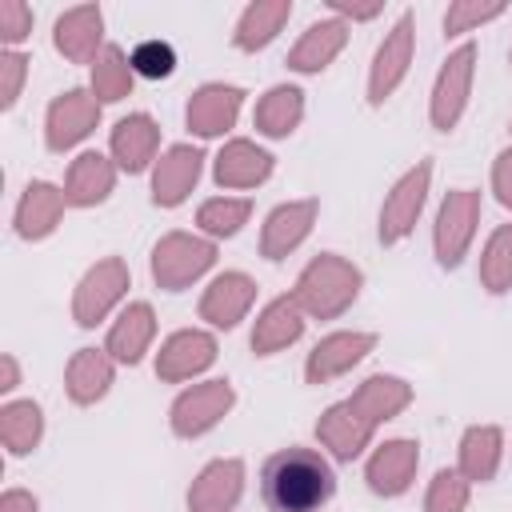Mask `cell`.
Here are the masks:
<instances>
[{
	"label": "cell",
	"mask_w": 512,
	"mask_h": 512,
	"mask_svg": "<svg viewBox=\"0 0 512 512\" xmlns=\"http://www.w3.org/2000/svg\"><path fill=\"white\" fill-rule=\"evenodd\" d=\"M376 348L372 332H328L304 360V380L308 384H328L336 376H344L348 368H356L368 352Z\"/></svg>",
	"instance_id": "cell-13"
},
{
	"label": "cell",
	"mask_w": 512,
	"mask_h": 512,
	"mask_svg": "<svg viewBox=\"0 0 512 512\" xmlns=\"http://www.w3.org/2000/svg\"><path fill=\"white\" fill-rule=\"evenodd\" d=\"M504 456V432L496 424H472L460 436V476L468 484H488Z\"/></svg>",
	"instance_id": "cell-32"
},
{
	"label": "cell",
	"mask_w": 512,
	"mask_h": 512,
	"mask_svg": "<svg viewBox=\"0 0 512 512\" xmlns=\"http://www.w3.org/2000/svg\"><path fill=\"white\" fill-rule=\"evenodd\" d=\"M248 212H252V200H244V196H212V200L200 204L196 224L208 240H224V236H236L248 224Z\"/></svg>",
	"instance_id": "cell-35"
},
{
	"label": "cell",
	"mask_w": 512,
	"mask_h": 512,
	"mask_svg": "<svg viewBox=\"0 0 512 512\" xmlns=\"http://www.w3.org/2000/svg\"><path fill=\"white\" fill-rule=\"evenodd\" d=\"M480 284L500 296L512 288V224H500L480 252Z\"/></svg>",
	"instance_id": "cell-36"
},
{
	"label": "cell",
	"mask_w": 512,
	"mask_h": 512,
	"mask_svg": "<svg viewBox=\"0 0 512 512\" xmlns=\"http://www.w3.org/2000/svg\"><path fill=\"white\" fill-rule=\"evenodd\" d=\"M212 176H216L220 188H256V184H264L272 176V156L260 144L236 136L216 152Z\"/></svg>",
	"instance_id": "cell-27"
},
{
	"label": "cell",
	"mask_w": 512,
	"mask_h": 512,
	"mask_svg": "<svg viewBox=\"0 0 512 512\" xmlns=\"http://www.w3.org/2000/svg\"><path fill=\"white\" fill-rule=\"evenodd\" d=\"M240 104H244V92L236 84H200L184 108V120L196 136H224L236 116H240Z\"/></svg>",
	"instance_id": "cell-19"
},
{
	"label": "cell",
	"mask_w": 512,
	"mask_h": 512,
	"mask_svg": "<svg viewBox=\"0 0 512 512\" xmlns=\"http://www.w3.org/2000/svg\"><path fill=\"white\" fill-rule=\"evenodd\" d=\"M52 44L64 60L72 64H92L104 52V12L96 4H80L68 8L64 16H56L52 28Z\"/></svg>",
	"instance_id": "cell-15"
},
{
	"label": "cell",
	"mask_w": 512,
	"mask_h": 512,
	"mask_svg": "<svg viewBox=\"0 0 512 512\" xmlns=\"http://www.w3.org/2000/svg\"><path fill=\"white\" fill-rule=\"evenodd\" d=\"M472 72H476V44H460L456 52H448L436 84H432V100H428V116L436 132H452L468 108V92H472Z\"/></svg>",
	"instance_id": "cell-7"
},
{
	"label": "cell",
	"mask_w": 512,
	"mask_h": 512,
	"mask_svg": "<svg viewBox=\"0 0 512 512\" xmlns=\"http://www.w3.org/2000/svg\"><path fill=\"white\" fill-rule=\"evenodd\" d=\"M492 192L504 208H512V148H504L492 164Z\"/></svg>",
	"instance_id": "cell-42"
},
{
	"label": "cell",
	"mask_w": 512,
	"mask_h": 512,
	"mask_svg": "<svg viewBox=\"0 0 512 512\" xmlns=\"http://www.w3.org/2000/svg\"><path fill=\"white\" fill-rule=\"evenodd\" d=\"M416 468H420V448L416 440H384L368 464H364V480L376 496H404L416 480Z\"/></svg>",
	"instance_id": "cell-14"
},
{
	"label": "cell",
	"mask_w": 512,
	"mask_h": 512,
	"mask_svg": "<svg viewBox=\"0 0 512 512\" xmlns=\"http://www.w3.org/2000/svg\"><path fill=\"white\" fill-rule=\"evenodd\" d=\"M244 492V460L224 456L200 468V476L188 488V508L192 512H232Z\"/></svg>",
	"instance_id": "cell-18"
},
{
	"label": "cell",
	"mask_w": 512,
	"mask_h": 512,
	"mask_svg": "<svg viewBox=\"0 0 512 512\" xmlns=\"http://www.w3.org/2000/svg\"><path fill=\"white\" fill-rule=\"evenodd\" d=\"M0 512H40V504H36L32 492H24V488H8V492L0 496Z\"/></svg>",
	"instance_id": "cell-44"
},
{
	"label": "cell",
	"mask_w": 512,
	"mask_h": 512,
	"mask_svg": "<svg viewBox=\"0 0 512 512\" xmlns=\"http://www.w3.org/2000/svg\"><path fill=\"white\" fill-rule=\"evenodd\" d=\"M232 404H236V392H232L228 380H204V384L184 388V392L172 400L168 424H172V432H176L180 440H196V436L212 432V428L228 416Z\"/></svg>",
	"instance_id": "cell-6"
},
{
	"label": "cell",
	"mask_w": 512,
	"mask_h": 512,
	"mask_svg": "<svg viewBox=\"0 0 512 512\" xmlns=\"http://www.w3.org/2000/svg\"><path fill=\"white\" fill-rule=\"evenodd\" d=\"M100 124V100L92 88H68L48 104L44 116V144L48 152H68L76 148L92 128Z\"/></svg>",
	"instance_id": "cell-9"
},
{
	"label": "cell",
	"mask_w": 512,
	"mask_h": 512,
	"mask_svg": "<svg viewBox=\"0 0 512 512\" xmlns=\"http://www.w3.org/2000/svg\"><path fill=\"white\" fill-rule=\"evenodd\" d=\"M212 360H216V336L204 332V328H184V332H172L160 344V352H156V376L168 380V384H180V380L200 376Z\"/></svg>",
	"instance_id": "cell-11"
},
{
	"label": "cell",
	"mask_w": 512,
	"mask_h": 512,
	"mask_svg": "<svg viewBox=\"0 0 512 512\" xmlns=\"http://www.w3.org/2000/svg\"><path fill=\"white\" fill-rule=\"evenodd\" d=\"M348 400L360 408V416H364V420H372V424L380 428V424H388L392 416H400V412L412 404V384H408V380H400V376L376 372V376H368V380H364Z\"/></svg>",
	"instance_id": "cell-29"
},
{
	"label": "cell",
	"mask_w": 512,
	"mask_h": 512,
	"mask_svg": "<svg viewBox=\"0 0 512 512\" xmlns=\"http://www.w3.org/2000/svg\"><path fill=\"white\" fill-rule=\"evenodd\" d=\"M28 36H32V8L24 0H0V40L16 48Z\"/></svg>",
	"instance_id": "cell-41"
},
{
	"label": "cell",
	"mask_w": 512,
	"mask_h": 512,
	"mask_svg": "<svg viewBox=\"0 0 512 512\" xmlns=\"http://www.w3.org/2000/svg\"><path fill=\"white\" fill-rule=\"evenodd\" d=\"M500 12H504L500 0H456V4H448V12H444V36H464V32H472V28L488 24V20H496Z\"/></svg>",
	"instance_id": "cell-39"
},
{
	"label": "cell",
	"mask_w": 512,
	"mask_h": 512,
	"mask_svg": "<svg viewBox=\"0 0 512 512\" xmlns=\"http://www.w3.org/2000/svg\"><path fill=\"white\" fill-rule=\"evenodd\" d=\"M256 300V280L244 272H220L200 296V320L212 328H236Z\"/></svg>",
	"instance_id": "cell-21"
},
{
	"label": "cell",
	"mask_w": 512,
	"mask_h": 512,
	"mask_svg": "<svg viewBox=\"0 0 512 512\" xmlns=\"http://www.w3.org/2000/svg\"><path fill=\"white\" fill-rule=\"evenodd\" d=\"M412 44H416L412 12H400V20L380 40V48L372 56V68H368V100L372 104H384L400 88V80L408 76V64H412Z\"/></svg>",
	"instance_id": "cell-10"
},
{
	"label": "cell",
	"mask_w": 512,
	"mask_h": 512,
	"mask_svg": "<svg viewBox=\"0 0 512 512\" xmlns=\"http://www.w3.org/2000/svg\"><path fill=\"white\" fill-rule=\"evenodd\" d=\"M476 224H480V192L476 188H452L440 200V212L432 224V248H436V260L444 268H460V260L472 248Z\"/></svg>",
	"instance_id": "cell-4"
},
{
	"label": "cell",
	"mask_w": 512,
	"mask_h": 512,
	"mask_svg": "<svg viewBox=\"0 0 512 512\" xmlns=\"http://www.w3.org/2000/svg\"><path fill=\"white\" fill-rule=\"evenodd\" d=\"M112 188H116V160H112V156H104V152H80V156L68 164L64 196H68L72 208L104 204Z\"/></svg>",
	"instance_id": "cell-26"
},
{
	"label": "cell",
	"mask_w": 512,
	"mask_h": 512,
	"mask_svg": "<svg viewBox=\"0 0 512 512\" xmlns=\"http://www.w3.org/2000/svg\"><path fill=\"white\" fill-rule=\"evenodd\" d=\"M112 376H116V360L104 348H80V352H72V360L64 368L68 400L72 404H96V400H104L108 388H112Z\"/></svg>",
	"instance_id": "cell-28"
},
{
	"label": "cell",
	"mask_w": 512,
	"mask_h": 512,
	"mask_svg": "<svg viewBox=\"0 0 512 512\" xmlns=\"http://www.w3.org/2000/svg\"><path fill=\"white\" fill-rule=\"evenodd\" d=\"M360 284H364V276H360V268L352 260H344L336 252H320L296 276L292 296L304 308V316H312V320H336L340 312L352 308V300L360 296Z\"/></svg>",
	"instance_id": "cell-2"
},
{
	"label": "cell",
	"mask_w": 512,
	"mask_h": 512,
	"mask_svg": "<svg viewBox=\"0 0 512 512\" xmlns=\"http://www.w3.org/2000/svg\"><path fill=\"white\" fill-rule=\"evenodd\" d=\"M468 508V480L452 468H440L428 484L424 512H464Z\"/></svg>",
	"instance_id": "cell-38"
},
{
	"label": "cell",
	"mask_w": 512,
	"mask_h": 512,
	"mask_svg": "<svg viewBox=\"0 0 512 512\" xmlns=\"http://www.w3.org/2000/svg\"><path fill=\"white\" fill-rule=\"evenodd\" d=\"M212 264H216V240L196 232H168L152 248V280L164 292H180L196 284Z\"/></svg>",
	"instance_id": "cell-3"
},
{
	"label": "cell",
	"mask_w": 512,
	"mask_h": 512,
	"mask_svg": "<svg viewBox=\"0 0 512 512\" xmlns=\"http://www.w3.org/2000/svg\"><path fill=\"white\" fill-rule=\"evenodd\" d=\"M132 72L144 76V80H168L176 72V48L168 40H140L132 52Z\"/></svg>",
	"instance_id": "cell-37"
},
{
	"label": "cell",
	"mask_w": 512,
	"mask_h": 512,
	"mask_svg": "<svg viewBox=\"0 0 512 512\" xmlns=\"http://www.w3.org/2000/svg\"><path fill=\"white\" fill-rule=\"evenodd\" d=\"M300 336H304V308L296 304V296H276L264 304V312L252 324V352L272 356L296 344Z\"/></svg>",
	"instance_id": "cell-24"
},
{
	"label": "cell",
	"mask_w": 512,
	"mask_h": 512,
	"mask_svg": "<svg viewBox=\"0 0 512 512\" xmlns=\"http://www.w3.org/2000/svg\"><path fill=\"white\" fill-rule=\"evenodd\" d=\"M304 120V92L296 84H276L268 88L260 100H256V112H252V124L260 136H272V140H284L300 128Z\"/></svg>",
	"instance_id": "cell-31"
},
{
	"label": "cell",
	"mask_w": 512,
	"mask_h": 512,
	"mask_svg": "<svg viewBox=\"0 0 512 512\" xmlns=\"http://www.w3.org/2000/svg\"><path fill=\"white\" fill-rule=\"evenodd\" d=\"M288 16H292V0H252L240 12V20H236L232 44L240 52H260V48H268L280 36V28L288 24Z\"/></svg>",
	"instance_id": "cell-30"
},
{
	"label": "cell",
	"mask_w": 512,
	"mask_h": 512,
	"mask_svg": "<svg viewBox=\"0 0 512 512\" xmlns=\"http://www.w3.org/2000/svg\"><path fill=\"white\" fill-rule=\"evenodd\" d=\"M20 384V368H16V356H0V392H12Z\"/></svg>",
	"instance_id": "cell-45"
},
{
	"label": "cell",
	"mask_w": 512,
	"mask_h": 512,
	"mask_svg": "<svg viewBox=\"0 0 512 512\" xmlns=\"http://www.w3.org/2000/svg\"><path fill=\"white\" fill-rule=\"evenodd\" d=\"M24 76H28V56L16 52V48H4L0 52V108H12L20 88H24Z\"/></svg>",
	"instance_id": "cell-40"
},
{
	"label": "cell",
	"mask_w": 512,
	"mask_h": 512,
	"mask_svg": "<svg viewBox=\"0 0 512 512\" xmlns=\"http://www.w3.org/2000/svg\"><path fill=\"white\" fill-rule=\"evenodd\" d=\"M44 436V412L36 400H8L0 408V444L12 456H28Z\"/></svg>",
	"instance_id": "cell-33"
},
{
	"label": "cell",
	"mask_w": 512,
	"mask_h": 512,
	"mask_svg": "<svg viewBox=\"0 0 512 512\" xmlns=\"http://www.w3.org/2000/svg\"><path fill=\"white\" fill-rule=\"evenodd\" d=\"M316 436H320V444H324L336 460H356V456L372 444L376 424L364 420L352 400H336V404L324 408V416L316 420Z\"/></svg>",
	"instance_id": "cell-17"
},
{
	"label": "cell",
	"mask_w": 512,
	"mask_h": 512,
	"mask_svg": "<svg viewBox=\"0 0 512 512\" xmlns=\"http://www.w3.org/2000/svg\"><path fill=\"white\" fill-rule=\"evenodd\" d=\"M316 212L320 204L316 200H288V204H276L260 228V256L264 260H284L288 252H296L312 224H316Z\"/></svg>",
	"instance_id": "cell-12"
},
{
	"label": "cell",
	"mask_w": 512,
	"mask_h": 512,
	"mask_svg": "<svg viewBox=\"0 0 512 512\" xmlns=\"http://www.w3.org/2000/svg\"><path fill=\"white\" fill-rule=\"evenodd\" d=\"M156 336V312L148 300H132L108 328V344L104 352L116 360V364H140L148 344Z\"/></svg>",
	"instance_id": "cell-25"
},
{
	"label": "cell",
	"mask_w": 512,
	"mask_h": 512,
	"mask_svg": "<svg viewBox=\"0 0 512 512\" xmlns=\"http://www.w3.org/2000/svg\"><path fill=\"white\" fill-rule=\"evenodd\" d=\"M428 184H432L428 160H420L392 184V192L380 204V244H400L404 236H412V228L424 212V200H428Z\"/></svg>",
	"instance_id": "cell-8"
},
{
	"label": "cell",
	"mask_w": 512,
	"mask_h": 512,
	"mask_svg": "<svg viewBox=\"0 0 512 512\" xmlns=\"http://www.w3.org/2000/svg\"><path fill=\"white\" fill-rule=\"evenodd\" d=\"M336 492L332 464L316 448H280L260 468V496L268 512H320Z\"/></svg>",
	"instance_id": "cell-1"
},
{
	"label": "cell",
	"mask_w": 512,
	"mask_h": 512,
	"mask_svg": "<svg viewBox=\"0 0 512 512\" xmlns=\"http://www.w3.org/2000/svg\"><path fill=\"white\" fill-rule=\"evenodd\" d=\"M328 8L348 24V20H372L384 12V0H368V4H356V0H328Z\"/></svg>",
	"instance_id": "cell-43"
},
{
	"label": "cell",
	"mask_w": 512,
	"mask_h": 512,
	"mask_svg": "<svg viewBox=\"0 0 512 512\" xmlns=\"http://www.w3.org/2000/svg\"><path fill=\"white\" fill-rule=\"evenodd\" d=\"M68 208V196L64 188L48 184V180H32L24 192H20V204H16V236L20 240H44L56 232L60 216Z\"/></svg>",
	"instance_id": "cell-23"
},
{
	"label": "cell",
	"mask_w": 512,
	"mask_h": 512,
	"mask_svg": "<svg viewBox=\"0 0 512 512\" xmlns=\"http://www.w3.org/2000/svg\"><path fill=\"white\" fill-rule=\"evenodd\" d=\"M200 168H204V152L192 148V144H172L156 168H152V204L156 208H176L188 200V192L196 188L200 180Z\"/></svg>",
	"instance_id": "cell-16"
},
{
	"label": "cell",
	"mask_w": 512,
	"mask_h": 512,
	"mask_svg": "<svg viewBox=\"0 0 512 512\" xmlns=\"http://www.w3.org/2000/svg\"><path fill=\"white\" fill-rule=\"evenodd\" d=\"M128 264L120 260V256H104V260H96L84 276H80V284H76V296H72V320L80 324V328H96L120 300H124V292H128Z\"/></svg>",
	"instance_id": "cell-5"
},
{
	"label": "cell",
	"mask_w": 512,
	"mask_h": 512,
	"mask_svg": "<svg viewBox=\"0 0 512 512\" xmlns=\"http://www.w3.org/2000/svg\"><path fill=\"white\" fill-rule=\"evenodd\" d=\"M508 60H512V56H508Z\"/></svg>",
	"instance_id": "cell-46"
},
{
	"label": "cell",
	"mask_w": 512,
	"mask_h": 512,
	"mask_svg": "<svg viewBox=\"0 0 512 512\" xmlns=\"http://www.w3.org/2000/svg\"><path fill=\"white\" fill-rule=\"evenodd\" d=\"M108 148H112V160H116L120 172H144L156 160L160 124L148 112H128V116L116 120V128L108 136Z\"/></svg>",
	"instance_id": "cell-20"
},
{
	"label": "cell",
	"mask_w": 512,
	"mask_h": 512,
	"mask_svg": "<svg viewBox=\"0 0 512 512\" xmlns=\"http://www.w3.org/2000/svg\"><path fill=\"white\" fill-rule=\"evenodd\" d=\"M344 44H348V24H344L340 16L312 20V24L304 28V36L292 44L288 68H292V72H304V76L324 72V68L344 52Z\"/></svg>",
	"instance_id": "cell-22"
},
{
	"label": "cell",
	"mask_w": 512,
	"mask_h": 512,
	"mask_svg": "<svg viewBox=\"0 0 512 512\" xmlns=\"http://www.w3.org/2000/svg\"><path fill=\"white\" fill-rule=\"evenodd\" d=\"M132 60L124 56L120 44H104V52L92 60V96L100 104H116L124 96H132Z\"/></svg>",
	"instance_id": "cell-34"
}]
</instances>
